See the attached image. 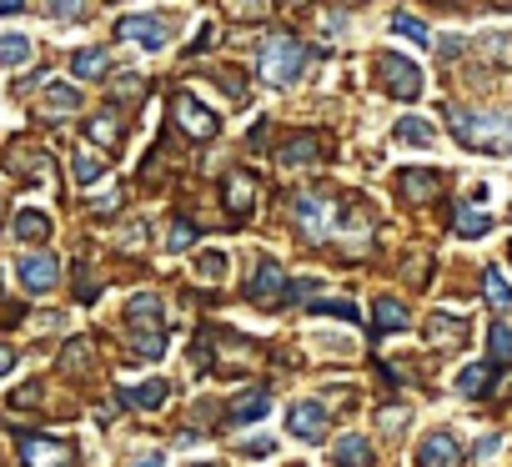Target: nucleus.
Instances as JSON below:
<instances>
[{
  "instance_id": "f257e3e1",
  "label": "nucleus",
  "mask_w": 512,
  "mask_h": 467,
  "mask_svg": "<svg viewBox=\"0 0 512 467\" xmlns=\"http://www.w3.org/2000/svg\"><path fill=\"white\" fill-rule=\"evenodd\" d=\"M126 347L146 362H156L166 352V332H161V297L156 292H136L126 302Z\"/></svg>"
},
{
  "instance_id": "f03ea898",
  "label": "nucleus",
  "mask_w": 512,
  "mask_h": 467,
  "mask_svg": "<svg viewBox=\"0 0 512 467\" xmlns=\"http://www.w3.org/2000/svg\"><path fill=\"white\" fill-rule=\"evenodd\" d=\"M452 136H457L467 151H512V116L452 111Z\"/></svg>"
},
{
  "instance_id": "7ed1b4c3",
  "label": "nucleus",
  "mask_w": 512,
  "mask_h": 467,
  "mask_svg": "<svg viewBox=\"0 0 512 467\" xmlns=\"http://www.w3.org/2000/svg\"><path fill=\"white\" fill-rule=\"evenodd\" d=\"M302 66H307V46L297 41V36H272L267 46H262V61H256V71H262V81L267 86H292L297 76H302Z\"/></svg>"
},
{
  "instance_id": "20e7f679",
  "label": "nucleus",
  "mask_w": 512,
  "mask_h": 467,
  "mask_svg": "<svg viewBox=\"0 0 512 467\" xmlns=\"http://www.w3.org/2000/svg\"><path fill=\"white\" fill-rule=\"evenodd\" d=\"M372 76H377V86H382L387 96H397V101H417V96H422V71H417L407 56H397V51L377 56Z\"/></svg>"
},
{
  "instance_id": "39448f33",
  "label": "nucleus",
  "mask_w": 512,
  "mask_h": 467,
  "mask_svg": "<svg viewBox=\"0 0 512 467\" xmlns=\"http://www.w3.org/2000/svg\"><path fill=\"white\" fill-rule=\"evenodd\" d=\"M327 151H332L327 136H317V131H292L287 141H277V166H317V161H327Z\"/></svg>"
},
{
  "instance_id": "423d86ee",
  "label": "nucleus",
  "mask_w": 512,
  "mask_h": 467,
  "mask_svg": "<svg viewBox=\"0 0 512 467\" xmlns=\"http://www.w3.org/2000/svg\"><path fill=\"white\" fill-rule=\"evenodd\" d=\"M21 462L26 467H76V447H66L56 437H41V432H26L21 437Z\"/></svg>"
},
{
  "instance_id": "0eeeda50",
  "label": "nucleus",
  "mask_w": 512,
  "mask_h": 467,
  "mask_svg": "<svg viewBox=\"0 0 512 467\" xmlns=\"http://www.w3.org/2000/svg\"><path fill=\"white\" fill-rule=\"evenodd\" d=\"M171 121H176L191 141H211V136H216V116H211L196 96H186V91L171 96Z\"/></svg>"
},
{
  "instance_id": "6e6552de",
  "label": "nucleus",
  "mask_w": 512,
  "mask_h": 467,
  "mask_svg": "<svg viewBox=\"0 0 512 467\" xmlns=\"http://www.w3.org/2000/svg\"><path fill=\"white\" fill-rule=\"evenodd\" d=\"M246 302H251V307H282V302H287V272H282L277 262H262V267L251 272Z\"/></svg>"
},
{
  "instance_id": "1a4fd4ad",
  "label": "nucleus",
  "mask_w": 512,
  "mask_h": 467,
  "mask_svg": "<svg viewBox=\"0 0 512 467\" xmlns=\"http://www.w3.org/2000/svg\"><path fill=\"white\" fill-rule=\"evenodd\" d=\"M116 36L131 41V46L161 51V46L171 41V21H156V16H126V21H116Z\"/></svg>"
},
{
  "instance_id": "9d476101",
  "label": "nucleus",
  "mask_w": 512,
  "mask_h": 467,
  "mask_svg": "<svg viewBox=\"0 0 512 467\" xmlns=\"http://www.w3.org/2000/svg\"><path fill=\"white\" fill-rule=\"evenodd\" d=\"M437 191H442V176H437L432 166H407V171H397V196H402L407 206H427V201H437Z\"/></svg>"
},
{
  "instance_id": "9b49d317",
  "label": "nucleus",
  "mask_w": 512,
  "mask_h": 467,
  "mask_svg": "<svg viewBox=\"0 0 512 467\" xmlns=\"http://www.w3.org/2000/svg\"><path fill=\"white\" fill-rule=\"evenodd\" d=\"M267 407H272V387H246V392L231 397V407H226V427H251V422H262Z\"/></svg>"
},
{
  "instance_id": "f8f14e48",
  "label": "nucleus",
  "mask_w": 512,
  "mask_h": 467,
  "mask_svg": "<svg viewBox=\"0 0 512 467\" xmlns=\"http://www.w3.org/2000/svg\"><path fill=\"white\" fill-rule=\"evenodd\" d=\"M6 166H11V176H26V181L36 176V181H41L46 166H51V156H46L41 146H31V136H16V141L6 146Z\"/></svg>"
},
{
  "instance_id": "ddd939ff",
  "label": "nucleus",
  "mask_w": 512,
  "mask_h": 467,
  "mask_svg": "<svg viewBox=\"0 0 512 467\" xmlns=\"http://www.w3.org/2000/svg\"><path fill=\"white\" fill-rule=\"evenodd\" d=\"M221 201H226V211H231L236 221H246V216H251V206H256V176L236 166V171L221 181Z\"/></svg>"
},
{
  "instance_id": "4468645a",
  "label": "nucleus",
  "mask_w": 512,
  "mask_h": 467,
  "mask_svg": "<svg viewBox=\"0 0 512 467\" xmlns=\"http://www.w3.org/2000/svg\"><path fill=\"white\" fill-rule=\"evenodd\" d=\"M21 287L31 292V297H41V292H51L56 287V277H61V262L51 257V252H36V257H21Z\"/></svg>"
},
{
  "instance_id": "2eb2a0df",
  "label": "nucleus",
  "mask_w": 512,
  "mask_h": 467,
  "mask_svg": "<svg viewBox=\"0 0 512 467\" xmlns=\"http://www.w3.org/2000/svg\"><path fill=\"white\" fill-rule=\"evenodd\" d=\"M287 432L302 437V442H322L327 437V407L322 402H297L287 412Z\"/></svg>"
},
{
  "instance_id": "dca6fc26",
  "label": "nucleus",
  "mask_w": 512,
  "mask_h": 467,
  "mask_svg": "<svg viewBox=\"0 0 512 467\" xmlns=\"http://www.w3.org/2000/svg\"><path fill=\"white\" fill-rule=\"evenodd\" d=\"M462 462V447L452 432H427L422 447H417V467H457Z\"/></svg>"
},
{
  "instance_id": "f3484780",
  "label": "nucleus",
  "mask_w": 512,
  "mask_h": 467,
  "mask_svg": "<svg viewBox=\"0 0 512 467\" xmlns=\"http://www.w3.org/2000/svg\"><path fill=\"white\" fill-rule=\"evenodd\" d=\"M412 327V312L397 302V297H377V307H372V332L377 337H397V332H407Z\"/></svg>"
},
{
  "instance_id": "a211bd4d",
  "label": "nucleus",
  "mask_w": 512,
  "mask_h": 467,
  "mask_svg": "<svg viewBox=\"0 0 512 467\" xmlns=\"http://www.w3.org/2000/svg\"><path fill=\"white\" fill-rule=\"evenodd\" d=\"M41 111H46V116H76V111H81V86H71V81H51L46 96H41Z\"/></svg>"
},
{
  "instance_id": "6ab92c4d",
  "label": "nucleus",
  "mask_w": 512,
  "mask_h": 467,
  "mask_svg": "<svg viewBox=\"0 0 512 467\" xmlns=\"http://www.w3.org/2000/svg\"><path fill=\"white\" fill-rule=\"evenodd\" d=\"M86 141L96 146V151H121V141H126V131H121V121L111 116V111H101V116H91V126H86Z\"/></svg>"
},
{
  "instance_id": "aec40b11",
  "label": "nucleus",
  "mask_w": 512,
  "mask_h": 467,
  "mask_svg": "<svg viewBox=\"0 0 512 467\" xmlns=\"http://www.w3.org/2000/svg\"><path fill=\"white\" fill-rule=\"evenodd\" d=\"M166 397H171V387H166L161 377H151V382H141V387L116 392V407H141V412H151V407H161Z\"/></svg>"
},
{
  "instance_id": "412c9836",
  "label": "nucleus",
  "mask_w": 512,
  "mask_h": 467,
  "mask_svg": "<svg viewBox=\"0 0 512 467\" xmlns=\"http://www.w3.org/2000/svg\"><path fill=\"white\" fill-rule=\"evenodd\" d=\"M71 176H76V186H96V181L106 176V151L81 146V151L71 156Z\"/></svg>"
},
{
  "instance_id": "4be33fe9",
  "label": "nucleus",
  "mask_w": 512,
  "mask_h": 467,
  "mask_svg": "<svg viewBox=\"0 0 512 467\" xmlns=\"http://www.w3.org/2000/svg\"><path fill=\"white\" fill-rule=\"evenodd\" d=\"M462 337H467V322H462V317L432 312V322H427V342H432V347H462Z\"/></svg>"
},
{
  "instance_id": "5701e85b",
  "label": "nucleus",
  "mask_w": 512,
  "mask_h": 467,
  "mask_svg": "<svg viewBox=\"0 0 512 467\" xmlns=\"http://www.w3.org/2000/svg\"><path fill=\"white\" fill-rule=\"evenodd\" d=\"M492 382H497V362H472V367H462L457 392H462V397H487Z\"/></svg>"
},
{
  "instance_id": "b1692460",
  "label": "nucleus",
  "mask_w": 512,
  "mask_h": 467,
  "mask_svg": "<svg viewBox=\"0 0 512 467\" xmlns=\"http://www.w3.org/2000/svg\"><path fill=\"white\" fill-rule=\"evenodd\" d=\"M292 211H297V226H302V237H307V242H317V237H322V221H327V211H322L317 191H302Z\"/></svg>"
},
{
  "instance_id": "393cba45",
  "label": "nucleus",
  "mask_w": 512,
  "mask_h": 467,
  "mask_svg": "<svg viewBox=\"0 0 512 467\" xmlns=\"http://www.w3.org/2000/svg\"><path fill=\"white\" fill-rule=\"evenodd\" d=\"M332 457H337V467H372V462H377V457H372V442L357 437V432H347V437L332 447Z\"/></svg>"
},
{
  "instance_id": "a878e982",
  "label": "nucleus",
  "mask_w": 512,
  "mask_h": 467,
  "mask_svg": "<svg viewBox=\"0 0 512 467\" xmlns=\"http://www.w3.org/2000/svg\"><path fill=\"white\" fill-rule=\"evenodd\" d=\"M487 226H492L487 211H477V206H467V201L452 206V231H457V237H487Z\"/></svg>"
},
{
  "instance_id": "bb28decb",
  "label": "nucleus",
  "mask_w": 512,
  "mask_h": 467,
  "mask_svg": "<svg viewBox=\"0 0 512 467\" xmlns=\"http://www.w3.org/2000/svg\"><path fill=\"white\" fill-rule=\"evenodd\" d=\"M106 71H111L106 46H86V51H76V61H71V76H76V81H96V76H106Z\"/></svg>"
},
{
  "instance_id": "cd10ccee",
  "label": "nucleus",
  "mask_w": 512,
  "mask_h": 467,
  "mask_svg": "<svg viewBox=\"0 0 512 467\" xmlns=\"http://www.w3.org/2000/svg\"><path fill=\"white\" fill-rule=\"evenodd\" d=\"M16 237H21V242H46V237H51V216H46V211H31V206L16 211Z\"/></svg>"
},
{
  "instance_id": "c85d7f7f",
  "label": "nucleus",
  "mask_w": 512,
  "mask_h": 467,
  "mask_svg": "<svg viewBox=\"0 0 512 467\" xmlns=\"http://www.w3.org/2000/svg\"><path fill=\"white\" fill-rule=\"evenodd\" d=\"M397 141H407V146H432L437 131H432L422 116H402V121H397Z\"/></svg>"
},
{
  "instance_id": "c756f323",
  "label": "nucleus",
  "mask_w": 512,
  "mask_h": 467,
  "mask_svg": "<svg viewBox=\"0 0 512 467\" xmlns=\"http://www.w3.org/2000/svg\"><path fill=\"white\" fill-rule=\"evenodd\" d=\"M482 297H487L497 312H507V307H512V287L502 282V272H497V267H487V272H482Z\"/></svg>"
},
{
  "instance_id": "7c9ffc66",
  "label": "nucleus",
  "mask_w": 512,
  "mask_h": 467,
  "mask_svg": "<svg viewBox=\"0 0 512 467\" xmlns=\"http://www.w3.org/2000/svg\"><path fill=\"white\" fill-rule=\"evenodd\" d=\"M487 352H492L497 367H512V327H507V322L487 327Z\"/></svg>"
},
{
  "instance_id": "2f4dec72",
  "label": "nucleus",
  "mask_w": 512,
  "mask_h": 467,
  "mask_svg": "<svg viewBox=\"0 0 512 467\" xmlns=\"http://www.w3.org/2000/svg\"><path fill=\"white\" fill-rule=\"evenodd\" d=\"M226 16L256 26V21H267V16H272V6H267V0H226Z\"/></svg>"
},
{
  "instance_id": "473e14b6",
  "label": "nucleus",
  "mask_w": 512,
  "mask_h": 467,
  "mask_svg": "<svg viewBox=\"0 0 512 467\" xmlns=\"http://www.w3.org/2000/svg\"><path fill=\"white\" fill-rule=\"evenodd\" d=\"M31 61V41L26 36H0V66H21Z\"/></svg>"
},
{
  "instance_id": "72a5a7b5",
  "label": "nucleus",
  "mask_w": 512,
  "mask_h": 467,
  "mask_svg": "<svg viewBox=\"0 0 512 467\" xmlns=\"http://www.w3.org/2000/svg\"><path fill=\"white\" fill-rule=\"evenodd\" d=\"M141 96H146V81H141V76H121V81H111V106H116V101L136 106Z\"/></svg>"
},
{
  "instance_id": "f704fd0d",
  "label": "nucleus",
  "mask_w": 512,
  "mask_h": 467,
  "mask_svg": "<svg viewBox=\"0 0 512 467\" xmlns=\"http://www.w3.org/2000/svg\"><path fill=\"white\" fill-rule=\"evenodd\" d=\"M191 242H196V226L176 216V221H171V237H166V252H186Z\"/></svg>"
},
{
  "instance_id": "c9c22d12",
  "label": "nucleus",
  "mask_w": 512,
  "mask_h": 467,
  "mask_svg": "<svg viewBox=\"0 0 512 467\" xmlns=\"http://www.w3.org/2000/svg\"><path fill=\"white\" fill-rule=\"evenodd\" d=\"M392 31L397 36H407V41H417V46H427L432 36H427V26L417 21V16H392Z\"/></svg>"
},
{
  "instance_id": "e433bc0d",
  "label": "nucleus",
  "mask_w": 512,
  "mask_h": 467,
  "mask_svg": "<svg viewBox=\"0 0 512 467\" xmlns=\"http://www.w3.org/2000/svg\"><path fill=\"white\" fill-rule=\"evenodd\" d=\"M86 362H91V342H86V337L61 352V367H66V372H86Z\"/></svg>"
},
{
  "instance_id": "4c0bfd02",
  "label": "nucleus",
  "mask_w": 512,
  "mask_h": 467,
  "mask_svg": "<svg viewBox=\"0 0 512 467\" xmlns=\"http://www.w3.org/2000/svg\"><path fill=\"white\" fill-rule=\"evenodd\" d=\"M196 272H201L206 282L226 277V252H201V257H196Z\"/></svg>"
},
{
  "instance_id": "58836bf2",
  "label": "nucleus",
  "mask_w": 512,
  "mask_h": 467,
  "mask_svg": "<svg viewBox=\"0 0 512 467\" xmlns=\"http://www.w3.org/2000/svg\"><path fill=\"white\" fill-rule=\"evenodd\" d=\"M46 11H51L56 21H81V16H86V0H46Z\"/></svg>"
},
{
  "instance_id": "ea45409f",
  "label": "nucleus",
  "mask_w": 512,
  "mask_h": 467,
  "mask_svg": "<svg viewBox=\"0 0 512 467\" xmlns=\"http://www.w3.org/2000/svg\"><path fill=\"white\" fill-rule=\"evenodd\" d=\"M121 252H141L146 247V221H131V226H121Z\"/></svg>"
},
{
  "instance_id": "a19ab883",
  "label": "nucleus",
  "mask_w": 512,
  "mask_h": 467,
  "mask_svg": "<svg viewBox=\"0 0 512 467\" xmlns=\"http://www.w3.org/2000/svg\"><path fill=\"white\" fill-rule=\"evenodd\" d=\"M312 312H322V317H342V322H357V302H312Z\"/></svg>"
},
{
  "instance_id": "79ce46f5",
  "label": "nucleus",
  "mask_w": 512,
  "mask_h": 467,
  "mask_svg": "<svg viewBox=\"0 0 512 467\" xmlns=\"http://www.w3.org/2000/svg\"><path fill=\"white\" fill-rule=\"evenodd\" d=\"M287 302H317V282H312V277L287 282Z\"/></svg>"
},
{
  "instance_id": "37998d69",
  "label": "nucleus",
  "mask_w": 512,
  "mask_h": 467,
  "mask_svg": "<svg viewBox=\"0 0 512 467\" xmlns=\"http://www.w3.org/2000/svg\"><path fill=\"white\" fill-rule=\"evenodd\" d=\"M31 402H41V382H26L21 392H11V402H6V407H11V412H26Z\"/></svg>"
},
{
  "instance_id": "c03bdc74",
  "label": "nucleus",
  "mask_w": 512,
  "mask_h": 467,
  "mask_svg": "<svg viewBox=\"0 0 512 467\" xmlns=\"http://www.w3.org/2000/svg\"><path fill=\"white\" fill-rule=\"evenodd\" d=\"M497 447H502V437H497V432H487V437H482V442L472 447V462H487V457H492Z\"/></svg>"
},
{
  "instance_id": "a18cd8bd",
  "label": "nucleus",
  "mask_w": 512,
  "mask_h": 467,
  "mask_svg": "<svg viewBox=\"0 0 512 467\" xmlns=\"http://www.w3.org/2000/svg\"><path fill=\"white\" fill-rule=\"evenodd\" d=\"M241 452H246V457H267L272 442H267V437H251V442H241Z\"/></svg>"
},
{
  "instance_id": "49530a36",
  "label": "nucleus",
  "mask_w": 512,
  "mask_h": 467,
  "mask_svg": "<svg viewBox=\"0 0 512 467\" xmlns=\"http://www.w3.org/2000/svg\"><path fill=\"white\" fill-rule=\"evenodd\" d=\"M16 367V347H6V342H0V377H6Z\"/></svg>"
},
{
  "instance_id": "de8ad7c7",
  "label": "nucleus",
  "mask_w": 512,
  "mask_h": 467,
  "mask_svg": "<svg viewBox=\"0 0 512 467\" xmlns=\"http://www.w3.org/2000/svg\"><path fill=\"white\" fill-rule=\"evenodd\" d=\"M126 467H166V462H161V457H156V452H141V457H131V462H126Z\"/></svg>"
},
{
  "instance_id": "09e8293b",
  "label": "nucleus",
  "mask_w": 512,
  "mask_h": 467,
  "mask_svg": "<svg viewBox=\"0 0 512 467\" xmlns=\"http://www.w3.org/2000/svg\"><path fill=\"white\" fill-rule=\"evenodd\" d=\"M211 41H216V26H201V36H196V51H211Z\"/></svg>"
},
{
  "instance_id": "8fccbe9b",
  "label": "nucleus",
  "mask_w": 512,
  "mask_h": 467,
  "mask_svg": "<svg viewBox=\"0 0 512 467\" xmlns=\"http://www.w3.org/2000/svg\"><path fill=\"white\" fill-rule=\"evenodd\" d=\"M26 11V0H0V16H21Z\"/></svg>"
},
{
  "instance_id": "3c124183",
  "label": "nucleus",
  "mask_w": 512,
  "mask_h": 467,
  "mask_svg": "<svg viewBox=\"0 0 512 467\" xmlns=\"http://www.w3.org/2000/svg\"><path fill=\"white\" fill-rule=\"evenodd\" d=\"M282 6H292V11H297V6H312V0H282Z\"/></svg>"
},
{
  "instance_id": "603ef678",
  "label": "nucleus",
  "mask_w": 512,
  "mask_h": 467,
  "mask_svg": "<svg viewBox=\"0 0 512 467\" xmlns=\"http://www.w3.org/2000/svg\"><path fill=\"white\" fill-rule=\"evenodd\" d=\"M201 467H216V462H201Z\"/></svg>"
},
{
  "instance_id": "864d4df0",
  "label": "nucleus",
  "mask_w": 512,
  "mask_h": 467,
  "mask_svg": "<svg viewBox=\"0 0 512 467\" xmlns=\"http://www.w3.org/2000/svg\"><path fill=\"white\" fill-rule=\"evenodd\" d=\"M507 257H512V242H507Z\"/></svg>"
}]
</instances>
